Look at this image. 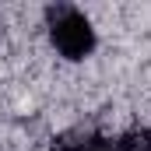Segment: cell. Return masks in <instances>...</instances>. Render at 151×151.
Masks as SVG:
<instances>
[{"instance_id":"1","label":"cell","mask_w":151,"mask_h":151,"mask_svg":"<svg viewBox=\"0 0 151 151\" xmlns=\"http://www.w3.org/2000/svg\"><path fill=\"white\" fill-rule=\"evenodd\" d=\"M46 28L49 42L63 60H84L95 49V28L88 21L84 11H77L70 4H53L46 7Z\"/></svg>"},{"instance_id":"2","label":"cell","mask_w":151,"mask_h":151,"mask_svg":"<svg viewBox=\"0 0 151 151\" xmlns=\"http://www.w3.org/2000/svg\"><path fill=\"white\" fill-rule=\"evenodd\" d=\"M53 151H116V144L95 130H70L53 141Z\"/></svg>"},{"instance_id":"3","label":"cell","mask_w":151,"mask_h":151,"mask_svg":"<svg viewBox=\"0 0 151 151\" xmlns=\"http://www.w3.org/2000/svg\"><path fill=\"white\" fill-rule=\"evenodd\" d=\"M116 151H151V127H130L119 134Z\"/></svg>"}]
</instances>
